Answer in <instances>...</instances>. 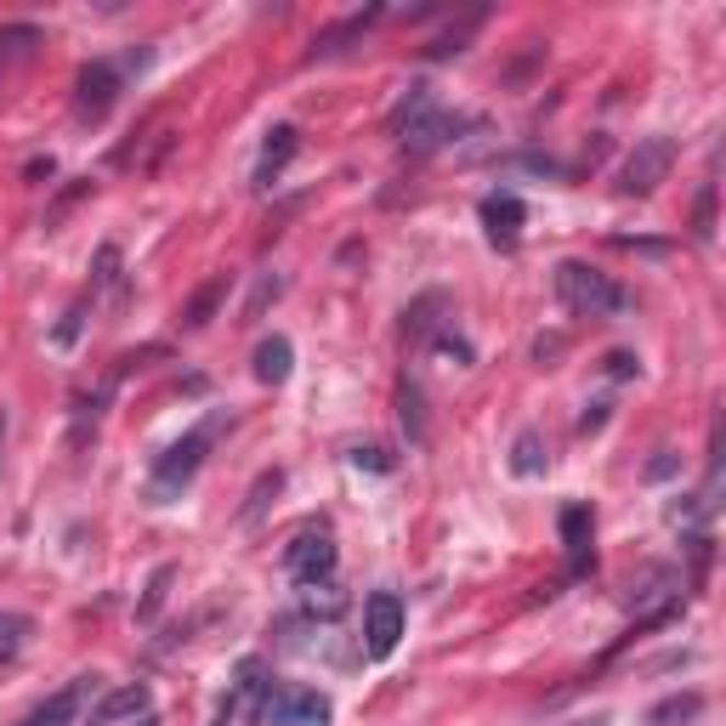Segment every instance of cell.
<instances>
[{
	"instance_id": "obj_1",
	"label": "cell",
	"mask_w": 726,
	"mask_h": 726,
	"mask_svg": "<svg viewBox=\"0 0 726 726\" xmlns=\"http://www.w3.org/2000/svg\"><path fill=\"white\" fill-rule=\"evenodd\" d=\"M556 295H563V307L579 313V318H619V313H631V290H619L608 273L585 268V261H556Z\"/></svg>"
},
{
	"instance_id": "obj_2",
	"label": "cell",
	"mask_w": 726,
	"mask_h": 726,
	"mask_svg": "<svg viewBox=\"0 0 726 726\" xmlns=\"http://www.w3.org/2000/svg\"><path fill=\"white\" fill-rule=\"evenodd\" d=\"M466 125H472V120L449 114L426 86H415V91L404 97V109H398V137H404L409 154H432V148H443L454 131H466Z\"/></svg>"
},
{
	"instance_id": "obj_3",
	"label": "cell",
	"mask_w": 726,
	"mask_h": 726,
	"mask_svg": "<svg viewBox=\"0 0 726 726\" xmlns=\"http://www.w3.org/2000/svg\"><path fill=\"white\" fill-rule=\"evenodd\" d=\"M268 692H273L268 665H261V658H245L239 681L227 687V699H222L216 726H261V721H268Z\"/></svg>"
},
{
	"instance_id": "obj_4",
	"label": "cell",
	"mask_w": 726,
	"mask_h": 726,
	"mask_svg": "<svg viewBox=\"0 0 726 726\" xmlns=\"http://www.w3.org/2000/svg\"><path fill=\"white\" fill-rule=\"evenodd\" d=\"M284 574L302 590L324 585L329 574H336V534H329V528H307V534H295L284 545Z\"/></svg>"
},
{
	"instance_id": "obj_5",
	"label": "cell",
	"mask_w": 726,
	"mask_h": 726,
	"mask_svg": "<svg viewBox=\"0 0 726 726\" xmlns=\"http://www.w3.org/2000/svg\"><path fill=\"white\" fill-rule=\"evenodd\" d=\"M670 165H676V143L670 137L636 143V154L624 159V171H619V193H636V200H647V193L670 177Z\"/></svg>"
},
{
	"instance_id": "obj_6",
	"label": "cell",
	"mask_w": 726,
	"mask_h": 726,
	"mask_svg": "<svg viewBox=\"0 0 726 726\" xmlns=\"http://www.w3.org/2000/svg\"><path fill=\"white\" fill-rule=\"evenodd\" d=\"M398 636H404L398 590H375V597L363 602V653H370V658H392V653H398Z\"/></svg>"
},
{
	"instance_id": "obj_7",
	"label": "cell",
	"mask_w": 726,
	"mask_h": 726,
	"mask_svg": "<svg viewBox=\"0 0 726 726\" xmlns=\"http://www.w3.org/2000/svg\"><path fill=\"white\" fill-rule=\"evenodd\" d=\"M120 103V69L114 63H86L80 80H75V114L86 125H103Z\"/></svg>"
},
{
	"instance_id": "obj_8",
	"label": "cell",
	"mask_w": 726,
	"mask_h": 726,
	"mask_svg": "<svg viewBox=\"0 0 726 726\" xmlns=\"http://www.w3.org/2000/svg\"><path fill=\"white\" fill-rule=\"evenodd\" d=\"M211 432H216V420L211 426H200V432H188L182 443H171L159 460H154V488L159 494H171V488H182L193 472H200V460H205V449H211Z\"/></svg>"
},
{
	"instance_id": "obj_9",
	"label": "cell",
	"mask_w": 726,
	"mask_h": 726,
	"mask_svg": "<svg viewBox=\"0 0 726 726\" xmlns=\"http://www.w3.org/2000/svg\"><path fill=\"white\" fill-rule=\"evenodd\" d=\"M268 721H279V726H324L329 721V699L318 687H273L268 692Z\"/></svg>"
},
{
	"instance_id": "obj_10",
	"label": "cell",
	"mask_w": 726,
	"mask_h": 726,
	"mask_svg": "<svg viewBox=\"0 0 726 726\" xmlns=\"http://www.w3.org/2000/svg\"><path fill=\"white\" fill-rule=\"evenodd\" d=\"M522 216H528V211H522L517 193H488V200H483V227H488L494 245H517Z\"/></svg>"
},
{
	"instance_id": "obj_11",
	"label": "cell",
	"mask_w": 726,
	"mask_h": 726,
	"mask_svg": "<svg viewBox=\"0 0 726 726\" xmlns=\"http://www.w3.org/2000/svg\"><path fill=\"white\" fill-rule=\"evenodd\" d=\"M295 148H302V131H295V125H273L268 148H261V165H256V188H273L284 177V165L295 159Z\"/></svg>"
},
{
	"instance_id": "obj_12",
	"label": "cell",
	"mask_w": 726,
	"mask_h": 726,
	"mask_svg": "<svg viewBox=\"0 0 726 726\" xmlns=\"http://www.w3.org/2000/svg\"><path fill=\"white\" fill-rule=\"evenodd\" d=\"M80 699H86V681L57 687L46 704H35V710L23 715V726H75V715H80Z\"/></svg>"
},
{
	"instance_id": "obj_13",
	"label": "cell",
	"mask_w": 726,
	"mask_h": 726,
	"mask_svg": "<svg viewBox=\"0 0 726 726\" xmlns=\"http://www.w3.org/2000/svg\"><path fill=\"white\" fill-rule=\"evenodd\" d=\"M148 710V687L143 681H131V687H114L103 704L91 710V726H114V721H137Z\"/></svg>"
},
{
	"instance_id": "obj_14",
	"label": "cell",
	"mask_w": 726,
	"mask_h": 726,
	"mask_svg": "<svg viewBox=\"0 0 726 726\" xmlns=\"http://www.w3.org/2000/svg\"><path fill=\"white\" fill-rule=\"evenodd\" d=\"M590 534H597L590 506H568L563 511V545H568V568L574 574H585V563H590Z\"/></svg>"
},
{
	"instance_id": "obj_15",
	"label": "cell",
	"mask_w": 726,
	"mask_h": 726,
	"mask_svg": "<svg viewBox=\"0 0 726 726\" xmlns=\"http://www.w3.org/2000/svg\"><path fill=\"white\" fill-rule=\"evenodd\" d=\"M290 358H295V352H290L284 336L261 341V347H256V381H261V386H284V381H290Z\"/></svg>"
},
{
	"instance_id": "obj_16",
	"label": "cell",
	"mask_w": 726,
	"mask_h": 726,
	"mask_svg": "<svg viewBox=\"0 0 726 726\" xmlns=\"http://www.w3.org/2000/svg\"><path fill=\"white\" fill-rule=\"evenodd\" d=\"M699 710H704V692H676V699H665L647 715V726H692Z\"/></svg>"
},
{
	"instance_id": "obj_17",
	"label": "cell",
	"mask_w": 726,
	"mask_h": 726,
	"mask_svg": "<svg viewBox=\"0 0 726 726\" xmlns=\"http://www.w3.org/2000/svg\"><path fill=\"white\" fill-rule=\"evenodd\" d=\"M511 472H517V477H540V472H545V438H540V432H522V438L511 443Z\"/></svg>"
},
{
	"instance_id": "obj_18",
	"label": "cell",
	"mask_w": 726,
	"mask_h": 726,
	"mask_svg": "<svg viewBox=\"0 0 726 726\" xmlns=\"http://www.w3.org/2000/svg\"><path fill=\"white\" fill-rule=\"evenodd\" d=\"M375 18H381V12H358V18H347L341 29H329V35H318V41H313V57H336V52H341V41L363 35V29H370Z\"/></svg>"
},
{
	"instance_id": "obj_19",
	"label": "cell",
	"mask_w": 726,
	"mask_h": 726,
	"mask_svg": "<svg viewBox=\"0 0 726 726\" xmlns=\"http://www.w3.org/2000/svg\"><path fill=\"white\" fill-rule=\"evenodd\" d=\"M23 636H29V619H23V613H7V619H0V665H12V658L23 653Z\"/></svg>"
},
{
	"instance_id": "obj_20",
	"label": "cell",
	"mask_w": 726,
	"mask_h": 726,
	"mask_svg": "<svg viewBox=\"0 0 726 726\" xmlns=\"http://www.w3.org/2000/svg\"><path fill=\"white\" fill-rule=\"evenodd\" d=\"M341 608H347V597H341V590L329 585V579H324V585H307V613H324V619H336Z\"/></svg>"
},
{
	"instance_id": "obj_21",
	"label": "cell",
	"mask_w": 726,
	"mask_h": 726,
	"mask_svg": "<svg viewBox=\"0 0 726 726\" xmlns=\"http://www.w3.org/2000/svg\"><path fill=\"white\" fill-rule=\"evenodd\" d=\"M227 295V279H216V284H205L200 295H193V307H188V324L200 329V324H211V313H216V302Z\"/></svg>"
},
{
	"instance_id": "obj_22",
	"label": "cell",
	"mask_w": 726,
	"mask_h": 726,
	"mask_svg": "<svg viewBox=\"0 0 726 726\" xmlns=\"http://www.w3.org/2000/svg\"><path fill=\"white\" fill-rule=\"evenodd\" d=\"M284 488V472H261V483L250 488V506H245V522H256L261 517V506H268V494H279Z\"/></svg>"
},
{
	"instance_id": "obj_23",
	"label": "cell",
	"mask_w": 726,
	"mask_h": 726,
	"mask_svg": "<svg viewBox=\"0 0 726 726\" xmlns=\"http://www.w3.org/2000/svg\"><path fill=\"white\" fill-rule=\"evenodd\" d=\"M120 279V250L114 245H103V250H97V273H91V290H109Z\"/></svg>"
},
{
	"instance_id": "obj_24",
	"label": "cell",
	"mask_w": 726,
	"mask_h": 726,
	"mask_svg": "<svg viewBox=\"0 0 726 726\" xmlns=\"http://www.w3.org/2000/svg\"><path fill=\"white\" fill-rule=\"evenodd\" d=\"M692 234H699V239H710V234H715V188H704L699 216H692Z\"/></svg>"
},
{
	"instance_id": "obj_25",
	"label": "cell",
	"mask_w": 726,
	"mask_h": 726,
	"mask_svg": "<svg viewBox=\"0 0 726 726\" xmlns=\"http://www.w3.org/2000/svg\"><path fill=\"white\" fill-rule=\"evenodd\" d=\"M636 370H642V363H636L631 352H608V375H613V381H631Z\"/></svg>"
},
{
	"instance_id": "obj_26",
	"label": "cell",
	"mask_w": 726,
	"mask_h": 726,
	"mask_svg": "<svg viewBox=\"0 0 726 726\" xmlns=\"http://www.w3.org/2000/svg\"><path fill=\"white\" fill-rule=\"evenodd\" d=\"M404 426H409V438H420V392L415 386L404 392Z\"/></svg>"
},
{
	"instance_id": "obj_27",
	"label": "cell",
	"mask_w": 726,
	"mask_h": 726,
	"mask_svg": "<svg viewBox=\"0 0 726 726\" xmlns=\"http://www.w3.org/2000/svg\"><path fill=\"white\" fill-rule=\"evenodd\" d=\"M165 585H171V568H159V574H154V585H148V602H143V613H154V608L165 602Z\"/></svg>"
},
{
	"instance_id": "obj_28",
	"label": "cell",
	"mask_w": 726,
	"mask_h": 726,
	"mask_svg": "<svg viewBox=\"0 0 726 726\" xmlns=\"http://www.w3.org/2000/svg\"><path fill=\"white\" fill-rule=\"evenodd\" d=\"M670 472H676V454H670V449H658V460L647 466V477H670Z\"/></svg>"
},
{
	"instance_id": "obj_29",
	"label": "cell",
	"mask_w": 726,
	"mask_h": 726,
	"mask_svg": "<svg viewBox=\"0 0 726 726\" xmlns=\"http://www.w3.org/2000/svg\"><path fill=\"white\" fill-rule=\"evenodd\" d=\"M568 726H608V715H579V721H568Z\"/></svg>"
},
{
	"instance_id": "obj_30",
	"label": "cell",
	"mask_w": 726,
	"mask_h": 726,
	"mask_svg": "<svg viewBox=\"0 0 726 726\" xmlns=\"http://www.w3.org/2000/svg\"><path fill=\"white\" fill-rule=\"evenodd\" d=\"M0 449H7V409H0Z\"/></svg>"
},
{
	"instance_id": "obj_31",
	"label": "cell",
	"mask_w": 726,
	"mask_h": 726,
	"mask_svg": "<svg viewBox=\"0 0 726 726\" xmlns=\"http://www.w3.org/2000/svg\"><path fill=\"white\" fill-rule=\"evenodd\" d=\"M143 726H154V721H143Z\"/></svg>"
}]
</instances>
